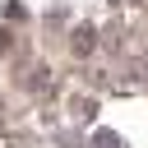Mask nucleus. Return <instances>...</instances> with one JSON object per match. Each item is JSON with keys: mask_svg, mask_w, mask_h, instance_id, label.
<instances>
[{"mask_svg": "<svg viewBox=\"0 0 148 148\" xmlns=\"http://www.w3.org/2000/svg\"><path fill=\"white\" fill-rule=\"evenodd\" d=\"M92 148H120V139H116V134H106V130H97V139H92Z\"/></svg>", "mask_w": 148, "mask_h": 148, "instance_id": "obj_1", "label": "nucleus"}]
</instances>
